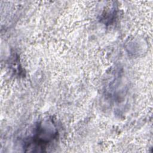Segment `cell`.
Here are the masks:
<instances>
[{
  "label": "cell",
  "mask_w": 153,
  "mask_h": 153,
  "mask_svg": "<svg viewBox=\"0 0 153 153\" xmlns=\"http://www.w3.org/2000/svg\"><path fill=\"white\" fill-rule=\"evenodd\" d=\"M58 131L53 121L44 120L39 123L33 131L29 148L45 149L57 136Z\"/></svg>",
  "instance_id": "obj_1"
}]
</instances>
